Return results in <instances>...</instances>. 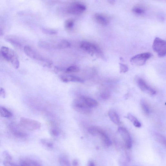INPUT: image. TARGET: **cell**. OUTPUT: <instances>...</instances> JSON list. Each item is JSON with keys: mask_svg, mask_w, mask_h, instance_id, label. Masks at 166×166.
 I'll return each instance as SVG.
<instances>
[{"mask_svg": "<svg viewBox=\"0 0 166 166\" xmlns=\"http://www.w3.org/2000/svg\"><path fill=\"white\" fill-rule=\"evenodd\" d=\"M1 52L5 59L10 62L15 68H19L20 62L17 55L12 49L7 47L2 46L1 48Z\"/></svg>", "mask_w": 166, "mask_h": 166, "instance_id": "7a4b0ae2", "label": "cell"}, {"mask_svg": "<svg viewBox=\"0 0 166 166\" xmlns=\"http://www.w3.org/2000/svg\"><path fill=\"white\" fill-rule=\"evenodd\" d=\"M50 133L53 136L58 137L60 134L59 130L56 127H53L50 130Z\"/></svg>", "mask_w": 166, "mask_h": 166, "instance_id": "83f0119b", "label": "cell"}, {"mask_svg": "<svg viewBox=\"0 0 166 166\" xmlns=\"http://www.w3.org/2000/svg\"><path fill=\"white\" fill-rule=\"evenodd\" d=\"M98 135L99 136L104 144L107 146L111 145L112 142L108 136L103 130L100 128Z\"/></svg>", "mask_w": 166, "mask_h": 166, "instance_id": "9a60e30c", "label": "cell"}, {"mask_svg": "<svg viewBox=\"0 0 166 166\" xmlns=\"http://www.w3.org/2000/svg\"><path fill=\"white\" fill-rule=\"evenodd\" d=\"M133 12L137 15L143 14L145 12V10L142 7L140 6H136L133 8Z\"/></svg>", "mask_w": 166, "mask_h": 166, "instance_id": "d4e9b609", "label": "cell"}, {"mask_svg": "<svg viewBox=\"0 0 166 166\" xmlns=\"http://www.w3.org/2000/svg\"><path fill=\"white\" fill-rule=\"evenodd\" d=\"M10 131L12 134L16 137L23 138L27 136L26 133L18 128H13L12 127L10 129Z\"/></svg>", "mask_w": 166, "mask_h": 166, "instance_id": "e0dca14e", "label": "cell"}, {"mask_svg": "<svg viewBox=\"0 0 166 166\" xmlns=\"http://www.w3.org/2000/svg\"><path fill=\"white\" fill-rule=\"evenodd\" d=\"M120 66V73H125L129 71L128 66L123 64L119 63Z\"/></svg>", "mask_w": 166, "mask_h": 166, "instance_id": "f1b7e54d", "label": "cell"}, {"mask_svg": "<svg viewBox=\"0 0 166 166\" xmlns=\"http://www.w3.org/2000/svg\"><path fill=\"white\" fill-rule=\"evenodd\" d=\"M2 35V32L1 30H0V36H1Z\"/></svg>", "mask_w": 166, "mask_h": 166, "instance_id": "f35d334b", "label": "cell"}, {"mask_svg": "<svg viewBox=\"0 0 166 166\" xmlns=\"http://www.w3.org/2000/svg\"><path fill=\"white\" fill-rule=\"evenodd\" d=\"M72 106L76 111L84 115L89 114L91 112V109L84 103L81 96L74 100L72 104Z\"/></svg>", "mask_w": 166, "mask_h": 166, "instance_id": "3957f363", "label": "cell"}, {"mask_svg": "<svg viewBox=\"0 0 166 166\" xmlns=\"http://www.w3.org/2000/svg\"><path fill=\"white\" fill-rule=\"evenodd\" d=\"M20 123L22 127L30 131H36L40 129L41 127L39 122L29 118H21Z\"/></svg>", "mask_w": 166, "mask_h": 166, "instance_id": "5b68a950", "label": "cell"}, {"mask_svg": "<svg viewBox=\"0 0 166 166\" xmlns=\"http://www.w3.org/2000/svg\"><path fill=\"white\" fill-rule=\"evenodd\" d=\"M141 107L144 112L147 115H149L150 113V108L147 103L144 100H142L140 101Z\"/></svg>", "mask_w": 166, "mask_h": 166, "instance_id": "ffe728a7", "label": "cell"}, {"mask_svg": "<svg viewBox=\"0 0 166 166\" xmlns=\"http://www.w3.org/2000/svg\"><path fill=\"white\" fill-rule=\"evenodd\" d=\"M110 96V93L109 91H105L101 94V98L104 100L108 99Z\"/></svg>", "mask_w": 166, "mask_h": 166, "instance_id": "4dcf8cb0", "label": "cell"}, {"mask_svg": "<svg viewBox=\"0 0 166 166\" xmlns=\"http://www.w3.org/2000/svg\"><path fill=\"white\" fill-rule=\"evenodd\" d=\"M4 166H20L14 164L10 161H5L3 162Z\"/></svg>", "mask_w": 166, "mask_h": 166, "instance_id": "d6a6232c", "label": "cell"}, {"mask_svg": "<svg viewBox=\"0 0 166 166\" xmlns=\"http://www.w3.org/2000/svg\"><path fill=\"white\" fill-rule=\"evenodd\" d=\"M109 117L111 120L114 124H118L120 123V119L119 117L114 111L111 110L109 111L108 113Z\"/></svg>", "mask_w": 166, "mask_h": 166, "instance_id": "2e32d148", "label": "cell"}, {"mask_svg": "<svg viewBox=\"0 0 166 166\" xmlns=\"http://www.w3.org/2000/svg\"><path fill=\"white\" fill-rule=\"evenodd\" d=\"M100 128L96 126L90 127L88 129V131L89 133L93 136H98Z\"/></svg>", "mask_w": 166, "mask_h": 166, "instance_id": "cb8c5ba5", "label": "cell"}, {"mask_svg": "<svg viewBox=\"0 0 166 166\" xmlns=\"http://www.w3.org/2000/svg\"><path fill=\"white\" fill-rule=\"evenodd\" d=\"M81 97L84 103L91 109L98 106V102L95 100L84 96H81Z\"/></svg>", "mask_w": 166, "mask_h": 166, "instance_id": "5bb4252c", "label": "cell"}, {"mask_svg": "<svg viewBox=\"0 0 166 166\" xmlns=\"http://www.w3.org/2000/svg\"><path fill=\"white\" fill-rule=\"evenodd\" d=\"M80 48L83 50L92 55L103 56V53L99 47L96 44L84 41L80 44Z\"/></svg>", "mask_w": 166, "mask_h": 166, "instance_id": "8992f818", "label": "cell"}, {"mask_svg": "<svg viewBox=\"0 0 166 166\" xmlns=\"http://www.w3.org/2000/svg\"><path fill=\"white\" fill-rule=\"evenodd\" d=\"M3 156L4 158L6 159L7 161H10L12 159V157L10 154L8 153L7 151H5L3 154Z\"/></svg>", "mask_w": 166, "mask_h": 166, "instance_id": "1f68e13d", "label": "cell"}, {"mask_svg": "<svg viewBox=\"0 0 166 166\" xmlns=\"http://www.w3.org/2000/svg\"><path fill=\"white\" fill-rule=\"evenodd\" d=\"M59 161L61 166H71L70 161L65 156H60L59 157Z\"/></svg>", "mask_w": 166, "mask_h": 166, "instance_id": "44dd1931", "label": "cell"}, {"mask_svg": "<svg viewBox=\"0 0 166 166\" xmlns=\"http://www.w3.org/2000/svg\"><path fill=\"white\" fill-rule=\"evenodd\" d=\"M31 161L32 164L34 166H42L41 165H40L39 163H38L37 162L33 161V160H32Z\"/></svg>", "mask_w": 166, "mask_h": 166, "instance_id": "8d00e7d4", "label": "cell"}, {"mask_svg": "<svg viewBox=\"0 0 166 166\" xmlns=\"http://www.w3.org/2000/svg\"><path fill=\"white\" fill-rule=\"evenodd\" d=\"M0 115L3 118H10L12 117V114L9 110L5 108L0 106Z\"/></svg>", "mask_w": 166, "mask_h": 166, "instance_id": "d6986e66", "label": "cell"}, {"mask_svg": "<svg viewBox=\"0 0 166 166\" xmlns=\"http://www.w3.org/2000/svg\"><path fill=\"white\" fill-rule=\"evenodd\" d=\"M74 21L73 19H70L66 21L65 27L66 29L71 30L73 28L74 25Z\"/></svg>", "mask_w": 166, "mask_h": 166, "instance_id": "484cf974", "label": "cell"}, {"mask_svg": "<svg viewBox=\"0 0 166 166\" xmlns=\"http://www.w3.org/2000/svg\"><path fill=\"white\" fill-rule=\"evenodd\" d=\"M20 166H34L31 160H22L21 162Z\"/></svg>", "mask_w": 166, "mask_h": 166, "instance_id": "f546056e", "label": "cell"}, {"mask_svg": "<svg viewBox=\"0 0 166 166\" xmlns=\"http://www.w3.org/2000/svg\"><path fill=\"white\" fill-rule=\"evenodd\" d=\"M80 71V68L76 66H71L68 67L66 70V72L68 73L78 72Z\"/></svg>", "mask_w": 166, "mask_h": 166, "instance_id": "4316f807", "label": "cell"}, {"mask_svg": "<svg viewBox=\"0 0 166 166\" xmlns=\"http://www.w3.org/2000/svg\"><path fill=\"white\" fill-rule=\"evenodd\" d=\"M41 142L44 147L49 149H52L54 147L53 143L50 140L46 139L41 140Z\"/></svg>", "mask_w": 166, "mask_h": 166, "instance_id": "7402d4cb", "label": "cell"}, {"mask_svg": "<svg viewBox=\"0 0 166 166\" xmlns=\"http://www.w3.org/2000/svg\"><path fill=\"white\" fill-rule=\"evenodd\" d=\"M85 6L81 3L75 2L71 4L68 8V12L71 14L79 15L86 10Z\"/></svg>", "mask_w": 166, "mask_h": 166, "instance_id": "9c48e42d", "label": "cell"}, {"mask_svg": "<svg viewBox=\"0 0 166 166\" xmlns=\"http://www.w3.org/2000/svg\"><path fill=\"white\" fill-rule=\"evenodd\" d=\"M156 140L158 142L163 145L166 146V141L165 138L161 134H156L155 135Z\"/></svg>", "mask_w": 166, "mask_h": 166, "instance_id": "603a6c76", "label": "cell"}, {"mask_svg": "<svg viewBox=\"0 0 166 166\" xmlns=\"http://www.w3.org/2000/svg\"><path fill=\"white\" fill-rule=\"evenodd\" d=\"M126 118L131 121L133 124V125L137 128H140L142 126L140 123L137 119V118L131 113H129Z\"/></svg>", "mask_w": 166, "mask_h": 166, "instance_id": "ac0fdd59", "label": "cell"}, {"mask_svg": "<svg viewBox=\"0 0 166 166\" xmlns=\"http://www.w3.org/2000/svg\"><path fill=\"white\" fill-rule=\"evenodd\" d=\"M87 166H95V165L93 162L90 160L88 162Z\"/></svg>", "mask_w": 166, "mask_h": 166, "instance_id": "d590c367", "label": "cell"}, {"mask_svg": "<svg viewBox=\"0 0 166 166\" xmlns=\"http://www.w3.org/2000/svg\"><path fill=\"white\" fill-rule=\"evenodd\" d=\"M24 50L25 53L27 56L32 59L37 60H41L42 59V57L40 56L39 55H38L36 52L29 46H25Z\"/></svg>", "mask_w": 166, "mask_h": 166, "instance_id": "7c38bea8", "label": "cell"}, {"mask_svg": "<svg viewBox=\"0 0 166 166\" xmlns=\"http://www.w3.org/2000/svg\"><path fill=\"white\" fill-rule=\"evenodd\" d=\"M152 56V54L149 52L137 54L133 57L130 59V62L132 65L141 66L145 64L147 61Z\"/></svg>", "mask_w": 166, "mask_h": 166, "instance_id": "52a82bcc", "label": "cell"}, {"mask_svg": "<svg viewBox=\"0 0 166 166\" xmlns=\"http://www.w3.org/2000/svg\"><path fill=\"white\" fill-rule=\"evenodd\" d=\"M118 131L122 138L126 148L128 149H131L132 146V141L131 135L128 130L124 127H120Z\"/></svg>", "mask_w": 166, "mask_h": 166, "instance_id": "ba28073f", "label": "cell"}, {"mask_svg": "<svg viewBox=\"0 0 166 166\" xmlns=\"http://www.w3.org/2000/svg\"><path fill=\"white\" fill-rule=\"evenodd\" d=\"M137 82L138 86L142 92L151 95H154L156 94V91L147 84L142 79H138Z\"/></svg>", "mask_w": 166, "mask_h": 166, "instance_id": "30bf717a", "label": "cell"}, {"mask_svg": "<svg viewBox=\"0 0 166 166\" xmlns=\"http://www.w3.org/2000/svg\"><path fill=\"white\" fill-rule=\"evenodd\" d=\"M6 97V92L3 88H0V98H5Z\"/></svg>", "mask_w": 166, "mask_h": 166, "instance_id": "836d02e7", "label": "cell"}, {"mask_svg": "<svg viewBox=\"0 0 166 166\" xmlns=\"http://www.w3.org/2000/svg\"><path fill=\"white\" fill-rule=\"evenodd\" d=\"M39 45L43 48L56 49H65L71 46L70 43L64 39L41 41Z\"/></svg>", "mask_w": 166, "mask_h": 166, "instance_id": "6da1fadb", "label": "cell"}, {"mask_svg": "<svg viewBox=\"0 0 166 166\" xmlns=\"http://www.w3.org/2000/svg\"><path fill=\"white\" fill-rule=\"evenodd\" d=\"M95 21L98 23L103 26H107L109 23V20L106 16L99 13H96L94 15Z\"/></svg>", "mask_w": 166, "mask_h": 166, "instance_id": "8fae6325", "label": "cell"}, {"mask_svg": "<svg viewBox=\"0 0 166 166\" xmlns=\"http://www.w3.org/2000/svg\"><path fill=\"white\" fill-rule=\"evenodd\" d=\"M166 43L165 40L159 37L155 39L152 46L154 51L160 57H164L166 53Z\"/></svg>", "mask_w": 166, "mask_h": 166, "instance_id": "277c9868", "label": "cell"}, {"mask_svg": "<svg viewBox=\"0 0 166 166\" xmlns=\"http://www.w3.org/2000/svg\"><path fill=\"white\" fill-rule=\"evenodd\" d=\"M72 165L73 166H78L79 162L76 159H74L72 162Z\"/></svg>", "mask_w": 166, "mask_h": 166, "instance_id": "e575fe53", "label": "cell"}, {"mask_svg": "<svg viewBox=\"0 0 166 166\" xmlns=\"http://www.w3.org/2000/svg\"><path fill=\"white\" fill-rule=\"evenodd\" d=\"M114 1H109V2H110V3H111V4H113V3H114Z\"/></svg>", "mask_w": 166, "mask_h": 166, "instance_id": "74e56055", "label": "cell"}, {"mask_svg": "<svg viewBox=\"0 0 166 166\" xmlns=\"http://www.w3.org/2000/svg\"><path fill=\"white\" fill-rule=\"evenodd\" d=\"M61 80L64 82H73L83 83L84 82V80L80 77L72 75L63 76L61 77Z\"/></svg>", "mask_w": 166, "mask_h": 166, "instance_id": "4fadbf2b", "label": "cell"}]
</instances>
